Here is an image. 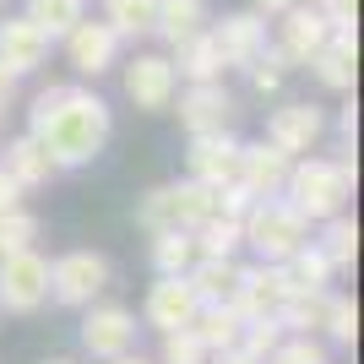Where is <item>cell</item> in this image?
I'll return each instance as SVG.
<instances>
[{"mask_svg": "<svg viewBox=\"0 0 364 364\" xmlns=\"http://www.w3.org/2000/svg\"><path fill=\"white\" fill-rule=\"evenodd\" d=\"M28 125L55 168H82L109 141V104L87 87H44L28 109Z\"/></svg>", "mask_w": 364, "mask_h": 364, "instance_id": "obj_1", "label": "cell"}, {"mask_svg": "<svg viewBox=\"0 0 364 364\" xmlns=\"http://www.w3.org/2000/svg\"><path fill=\"white\" fill-rule=\"evenodd\" d=\"M353 174H359V168H353V141H343L337 158H310V152H304V158H294L283 196H289L310 223H326V218H337L348 207Z\"/></svg>", "mask_w": 364, "mask_h": 364, "instance_id": "obj_2", "label": "cell"}, {"mask_svg": "<svg viewBox=\"0 0 364 364\" xmlns=\"http://www.w3.org/2000/svg\"><path fill=\"white\" fill-rule=\"evenodd\" d=\"M240 234L261 261H289L294 250L310 240V218H304L289 196H256L250 213L240 218Z\"/></svg>", "mask_w": 364, "mask_h": 364, "instance_id": "obj_3", "label": "cell"}, {"mask_svg": "<svg viewBox=\"0 0 364 364\" xmlns=\"http://www.w3.org/2000/svg\"><path fill=\"white\" fill-rule=\"evenodd\" d=\"M104 289H109V261L98 250H65L60 261H49V294L71 310H87Z\"/></svg>", "mask_w": 364, "mask_h": 364, "instance_id": "obj_4", "label": "cell"}, {"mask_svg": "<svg viewBox=\"0 0 364 364\" xmlns=\"http://www.w3.org/2000/svg\"><path fill=\"white\" fill-rule=\"evenodd\" d=\"M44 299H49V261L38 256L33 245L0 256V304H6L11 316H33Z\"/></svg>", "mask_w": 364, "mask_h": 364, "instance_id": "obj_5", "label": "cell"}, {"mask_svg": "<svg viewBox=\"0 0 364 364\" xmlns=\"http://www.w3.org/2000/svg\"><path fill=\"white\" fill-rule=\"evenodd\" d=\"M136 310H125V304H87V321H82V348L92 359H120V353L136 348Z\"/></svg>", "mask_w": 364, "mask_h": 364, "instance_id": "obj_6", "label": "cell"}, {"mask_svg": "<svg viewBox=\"0 0 364 364\" xmlns=\"http://www.w3.org/2000/svg\"><path fill=\"white\" fill-rule=\"evenodd\" d=\"M289 272L283 261H256V267H240V283H234V310L245 321H261V316H277V304L289 299Z\"/></svg>", "mask_w": 364, "mask_h": 364, "instance_id": "obj_7", "label": "cell"}, {"mask_svg": "<svg viewBox=\"0 0 364 364\" xmlns=\"http://www.w3.org/2000/svg\"><path fill=\"white\" fill-rule=\"evenodd\" d=\"M125 92H131V104L158 114V109L174 104V92H180V76H174V60L168 55H136V60L125 65Z\"/></svg>", "mask_w": 364, "mask_h": 364, "instance_id": "obj_8", "label": "cell"}, {"mask_svg": "<svg viewBox=\"0 0 364 364\" xmlns=\"http://www.w3.org/2000/svg\"><path fill=\"white\" fill-rule=\"evenodd\" d=\"M321 131H326V114L316 104H277L272 120H267V141L289 158H304L321 141Z\"/></svg>", "mask_w": 364, "mask_h": 364, "instance_id": "obj_9", "label": "cell"}, {"mask_svg": "<svg viewBox=\"0 0 364 364\" xmlns=\"http://www.w3.org/2000/svg\"><path fill=\"white\" fill-rule=\"evenodd\" d=\"M228 120H234V92H228L223 82H191V87L180 92V125L191 136H201V131H228Z\"/></svg>", "mask_w": 364, "mask_h": 364, "instance_id": "obj_10", "label": "cell"}, {"mask_svg": "<svg viewBox=\"0 0 364 364\" xmlns=\"http://www.w3.org/2000/svg\"><path fill=\"white\" fill-rule=\"evenodd\" d=\"M289 168H294V158L277 152L272 141H250V147L240 141V174H234V180H240L250 196H283Z\"/></svg>", "mask_w": 364, "mask_h": 364, "instance_id": "obj_11", "label": "cell"}, {"mask_svg": "<svg viewBox=\"0 0 364 364\" xmlns=\"http://www.w3.org/2000/svg\"><path fill=\"white\" fill-rule=\"evenodd\" d=\"M196 289H191V277H158L147 289V304H141V321L147 326H158V332H174V326H191V316H196Z\"/></svg>", "mask_w": 364, "mask_h": 364, "instance_id": "obj_12", "label": "cell"}, {"mask_svg": "<svg viewBox=\"0 0 364 364\" xmlns=\"http://www.w3.org/2000/svg\"><path fill=\"white\" fill-rule=\"evenodd\" d=\"M185 164H191V180H201V185H228L234 174H240V141L228 136V131H201V136H191Z\"/></svg>", "mask_w": 364, "mask_h": 364, "instance_id": "obj_13", "label": "cell"}, {"mask_svg": "<svg viewBox=\"0 0 364 364\" xmlns=\"http://www.w3.org/2000/svg\"><path fill=\"white\" fill-rule=\"evenodd\" d=\"M304 65L316 71L321 87L353 92V71H359V44H353V28H332V33H326V44H321Z\"/></svg>", "mask_w": 364, "mask_h": 364, "instance_id": "obj_14", "label": "cell"}, {"mask_svg": "<svg viewBox=\"0 0 364 364\" xmlns=\"http://www.w3.org/2000/svg\"><path fill=\"white\" fill-rule=\"evenodd\" d=\"M65 55H71V65L82 76H104L109 65H114V55H120V38H114V28L109 22H76L71 33H65Z\"/></svg>", "mask_w": 364, "mask_h": 364, "instance_id": "obj_15", "label": "cell"}, {"mask_svg": "<svg viewBox=\"0 0 364 364\" xmlns=\"http://www.w3.org/2000/svg\"><path fill=\"white\" fill-rule=\"evenodd\" d=\"M49 44H55V38H49L38 22H28V16H6V22H0V65L16 71V76L33 71V65H44Z\"/></svg>", "mask_w": 364, "mask_h": 364, "instance_id": "obj_16", "label": "cell"}, {"mask_svg": "<svg viewBox=\"0 0 364 364\" xmlns=\"http://www.w3.org/2000/svg\"><path fill=\"white\" fill-rule=\"evenodd\" d=\"M218 49H223V65H250L267 49V22L261 11H240V16H223V28H213Z\"/></svg>", "mask_w": 364, "mask_h": 364, "instance_id": "obj_17", "label": "cell"}, {"mask_svg": "<svg viewBox=\"0 0 364 364\" xmlns=\"http://www.w3.org/2000/svg\"><path fill=\"white\" fill-rule=\"evenodd\" d=\"M0 168H6V174H11L22 191H38V185H49L55 174H60V168H55V158L44 152V141L33 136V131H28V136H16V141H6Z\"/></svg>", "mask_w": 364, "mask_h": 364, "instance_id": "obj_18", "label": "cell"}, {"mask_svg": "<svg viewBox=\"0 0 364 364\" xmlns=\"http://www.w3.org/2000/svg\"><path fill=\"white\" fill-rule=\"evenodd\" d=\"M326 33L332 28H326L321 6H299V0H294L289 11H283V55H289L294 65H304L321 44H326Z\"/></svg>", "mask_w": 364, "mask_h": 364, "instance_id": "obj_19", "label": "cell"}, {"mask_svg": "<svg viewBox=\"0 0 364 364\" xmlns=\"http://www.w3.org/2000/svg\"><path fill=\"white\" fill-rule=\"evenodd\" d=\"M191 332L201 337V348H207V353H223V348H240L245 316H240V310H234L228 299H218V304H196V316H191Z\"/></svg>", "mask_w": 364, "mask_h": 364, "instance_id": "obj_20", "label": "cell"}, {"mask_svg": "<svg viewBox=\"0 0 364 364\" xmlns=\"http://www.w3.org/2000/svg\"><path fill=\"white\" fill-rule=\"evenodd\" d=\"M228 65H223V49H218L213 28L191 33L185 44H174V76H185V82H218Z\"/></svg>", "mask_w": 364, "mask_h": 364, "instance_id": "obj_21", "label": "cell"}, {"mask_svg": "<svg viewBox=\"0 0 364 364\" xmlns=\"http://www.w3.org/2000/svg\"><path fill=\"white\" fill-rule=\"evenodd\" d=\"M191 289H196L201 304H218V299H234V283H240V261L234 256H196L191 261Z\"/></svg>", "mask_w": 364, "mask_h": 364, "instance_id": "obj_22", "label": "cell"}, {"mask_svg": "<svg viewBox=\"0 0 364 364\" xmlns=\"http://www.w3.org/2000/svg\"><path fill=\"white\" fill-rule=\"evenodd\" d=\"M283 272H289V289H294V294H316V289H332L337 267L326 261V250H321L316 240H304L299 250L283 261Z\"/></svg>", "mask_w": 364, "mask_h": 364, "instance_id": "obj_23", "label": "cell"}, {"mask_svg": "<svg viewBox=\"0 0 364 364\" xmlns=\"http://www.w3.org/2000/svg\"><path fill=\"white\" fill-rule=\"evenodd\" d=\"M207 28V0H158V16H152V33L164 44H185L191 33Z\"/></svg>", "mask_w": 364, "mask_h": 364, "instance_id": "obj_24", "label": "cell"}, {"mask_svg": "<svg viewBox=\"0 0 364 364\" xmlns=\"http://www.w3.org/2000/svg\"><path fill=\"white\" fill-rule=\"evenodd\" d=\"M152 272L158 277H180L191 272V261H196V240H191V228H152Z\"/></svg>", "mask_w": 364, "mask_h": 364, "instance_id": "obj_25", "label": "cell"}, {"mask_svg": "<svg viewBox=\"0 0 364 364\" xmlns=\"http://www.w3.org/2000/svg\"><path fill=\"white\" fill-rule=\"evenodd\" d=\"M168 201H174V228H196L218 213V185L180 180V185H168Z\"/></svg>", "mask_w": 364, "mask_h": 364, "instance_id": "obj_26", "label": "cell"}, {"mask_svg": "<svg viewBox=\"0 0 364 364\" xmlns=\"http://www.w3.org/2000/svg\"><path fill=\"white\" fill-rule=\"evenodd\" d=\"M191 240H196V256H234V250L245 245V234H240V218L213 213L207 223L191 228Z\"/></svg>", "mask_w": 364, "mask_h": 364, "instance_id": "obj_27", "label": "cell"}, {"mask_svg": "<svg viewBox=\"0 0 364 364\" xmlns=\"http://www.w3.org/2000/svg\"><path fill=\"white\" fill-rule=\"evenodd\" d=\"M82 16H87V0H28V22H38L49 38H65Z\"/></svg>", "mask_w": 364, "mask_h": 364, "instance_id": "obj_28", "label": "cell"}, {"mask_svg": "<svg viewBox=\"0 0 364 364\" xmlns=\"http://www.w3.org/2000/svg\"><path fill=\"white\" fill-rule=\"evenodd\" d=\"M152 16H158V0H109L104 22L114 28V38H147Z\"/></svg>", "mask_w": 364, "mask_h": 364, "instance_id": "obj_29", "label": "cell"}, {"mask_svg": "<svg viewBox=\"0 0 364 364\" xmlns=\"http://www.w3.org/2000/svg\"><path fill=\"white\" fill-rule=\"evenodd\" d=\"M316 245L326 250V261H332L337 272H348V267H353V250H359V223H353L348 213L326 218V234H321Z\"/></svg>", "mask_w": 364, "mask_h": 364, "instance_id": "obj_30", "label": "cell"}, {"mask_svg": "<svg viewBox=\"0 0 364 364\" xmlns=\"http://www.w3.org/2000/svg\"><path fill=\"white\" fill-rule=\"evenodd\" d=\"M321 332L332 337L337 348H353V337H359V304L348 294H326V321H321Z\"/></svg>", "mask_w": 364, "mask_h": 364, "instance_id": "obj_31", "label": "cell"}, {"mask_svg": "<svg viewBox=\"0 0 364 364\" xmlns=\"http://www.w3.org/2000/svg\"><path fill=\"white\" fill-rule=\"evenodd\" d=\"M38 218L28 213V207H11V213H0V256H11V250H28L33 240H38Z\"/></svg>", "mask_w": 364, "mask_h": 364, "instance_id": "obj_32", "label": "cell"}, {"mask_svg": "<svg viewBox=\"0 0 364 364\" xmlns=\"http://www.w3.org/2000/svg\"><path fill=\"white\" fill-rule=\"evenodd\" d=\"M283 337H289V332H283V321H277V316H261V321H245V332H240V348H245L250 359L261 364L267 353L277 348V343H283Z\"/></svg>", "mask_w": 364, "mask_h": 364, "instance_id": "obj_33", "label": "cell"}, {"mask_svg": "<svg viewBox=\"0 0 364 364\" xmlns=\"http://www.w3.org/2000/svg\"><path fill=\"white\" fill-rule=\"evenodd\" d=\"M261 364H326V348H321L316 337L299 332V337H283V343H277Z\"/></svg>", "mask_w": 364, "mask_h": 364, "instance_id": "obj_34", "label": "cell"}, {"mask_svg": "<svg viewBox=\"0 0 364 364\" xmlns=\"http://www.w3.org/2000/svg\"><path fill=\"white\" fill-rule=\"evenodd\" d=\"M136 223L147 228V234H152V228H174V201H168V185H152L147 196L136 201Z\"/></svg>", "mask_w": 364, "mask_h": 364, "instance_id": "obj_35", "label": "cell"}, {"mask_svg": "<svg viewBox=\"0 0 364 364\" xmlns=\"http://www.w3.org/2000/svg\"><path fill=\"white\" fill-rule=\"evenodd\" d=\"M164 364H207L201 337L191 332V326H174V332H164Z\"/></svg>", "mask_w": 364, "mask_h": 364, "instance_id": "obj_36", "label": "cell"}, {"mask_svg": "<svg viewBox=\"0 0 364 364\" xmlns=\"http://www.w3.org/2000/svg\"><path fill=\"white\" fill-rule=\"evenodd\" d=\"M321 16H326V28H353L359 0H321Z\"/></svg>", "mask_w": 364, "mask_h": 364, "instance_id": "obj_37", "label": "cell"}, {"mask_svg": "<svg viewBox=\"0 0 364 364\" xmlns=\"http://www.w3.org/2000/svg\"><path fill=\"white\" fill-rule=\"evenodd\" d=\"M11 207H22V185H16L6 168H0V213H11Z\"/></svg>", "mask_w": 364, "mask_h": 364, "instance_id": "obj_38", "label": "cell"}, {"mask_svg": "<svg viewBox=\"0 0 364 364\" xmlns=\"http://www.w3.org/2000/svg\"><path fill=\"white\" fill-rule=\"evenodd\" d=\"M337 131H343V141L359 136V104H343V114H337Z\"/></svg>", "mask_w": 364, "mask_h": 364, "instance_id": "obj_39", "label": "cell"}, {"mask_svg": "<svg viewBox=\"0 0 364 364\" xmlns=\"http://www.w3.org/2000/svg\"><path fill=\"white\" fill-rule=\"evenodd\" d=\"M207 359H213V364H256L245 348H223V353H207Z\"/></svg>", "mask_w": 364, "mask_h": 364, "instance_id": "obj_40", "label": "cell"}, {"mask_svg": "<svg viewBox=\"0 0 364 364\" xmlns=\"http://www.w3.org/2000/svg\"><path fill=\"white\" fill-rule=\"evenodd\" d=\"M11 92H16V71H6V65H0V109L11 104Z\"/></svg>", "mask_w": 364, "mask_h": 364, "instance_id": "obj_41", "label": "cell"}, {"mask_svg": "<svg viewBox=\"0 0 364 364\" xmlns=\"http://www.w3.org/2000/svg\"><path fill=\"white\" fill-rule=\"evenodd\" d=\"M256 6H261V11H267V16H283V11H289V6H294V0H256Z\"/></svg>", "mask_w": 364, "mask_h": 364, "instance_id": "obj_42", "label": "cell"}, {"mask_svg": "<svg viewBox=\"0 0 364 364\" xmlns=\"http://www.w3.org/2000/svg\"><path fill=\"white\" fill-rule=\"evenodd\" d=\"M109 364H147L141 353H120V359H109Z\"/></svg>", "mask_w": 364, "mask_h": 364, "instance_id": "obj_43", "label": "cell"}, {"mask_svg": "<svg viewBox=\"0 0 364 364\" xmlns=\"http://www.w3.org/2000/svg\"><path fill=\"white\" fill-rule=\"evenodd\" d=\"M44 364H71V359H44Z\"/></svg>", "mask_w": 364, "mask_h": 364, "instance_id": "obj_44", "label": "cell"}]
</instances>
